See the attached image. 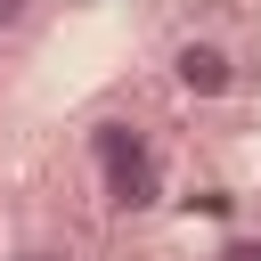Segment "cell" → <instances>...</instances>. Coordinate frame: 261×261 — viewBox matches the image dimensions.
I'll use <instances>...</instances> for the list:
<instances>
[{"mask_svg":"<svg viewBox=\"0 0 261 261\" xmlns=\"http://www.w3.org/2000/svg\"><path fill=\"white\" fill-rule=\"evenodd\" d=\"M90 179H98V204H106L114 220L155 212V204H163V147H155L139 122L106 114V122H90Z\"/></svg>","mask_w":261,"mask_h":261,"instance_id":"6da1fadb","label":"cell"},{"mask_svg":"<svg viewBox=\"0 0 261 261\" xmlns=\"http://www.w3.org/2000/svg\"><path fill=\"white\" fill-rule=\"evenodd\" d=\"M171 82H179V98H196V106H220V98H237V57L220 49V41H204V33H188V41H171Z\"/></svg>","mask_w":261,"mask_h":261,"instance_id":"7a4b0ae2","label":"cell"},{"mask_svg":"<svg viewBox=\"0 0 261 261\" xmlns=\"http://www.w3.org/2000/svg\"><path fill=\"white\" fill-rule=\"evenodd\" d=\"M212 261H261V228H228L212 245Z\"/></svg>","mask_w":261,"mask_h":261,"instance_id":"3957f363","label":"cell"},{"mask_svg":"<svg viewBox=\"0 0 261 261\" xmlns=\"http://www.w3.org/2000/svg\"><path fill=\"white\" fill-rule=\"evenodd\" d=\"M33 16H41V0H0V41H8V33H24Z\"/></svg>","mask_w":261,"mask_h":261,"instance_id":"277c9868","label":"cell"},{"mask_svg":"<svg viewBox=\"0 0 261 261\" xmlns=\"http://www.w3.org/2000/svg\"><path fill=\"white\" fill-rule=\"evenodd\" d=\"M8 261H73V253H65V245H49V237H24Z\"/></svg>","mask_w":261,"mask_h":261,"instance_id":"5b68a950","label":"cell"}]
</instances>
